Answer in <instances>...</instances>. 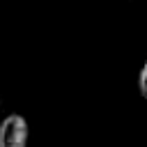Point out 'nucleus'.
I'll return each mask as SVG.
<instances>
[{"instance_id":"3","label":"nucleus","mask_w":147,"mask_h":147,"mask_svg":"<svg viewBox=\"0 0 147 147\" xmlns=\"http://www.w3.org/2000/svg\"><path fill=\"white\" fill-rule=\"evenodd\" d=\"M0 106H2V99H0Z\"/></svg>"},{"instance_id":"2","label":"nucleus","mask_w":147,"mask_h":147,"mask_svg":"<svg viewBox=\"0 0 147 147\" xmlns=\"http://www.w3.org/2000/svg\"><path fill=\"white\" fill-rule=\"evenodd\" d=\"M138 90H140V94L147 99V60H145V64H142V69H140V74H138Z\"/></svg>"},{"instance_id":"1","label":"nucleus","mask_w":147,"mask_h":147,"mask_svg":"<svg viewBox=\"0 0 147 147\" xmlns=\"http://www.w3.org/2000/svg\"><path fill=\"white\" fill-rule=\"evenodd\" d=\"M30 126L21 115H7L0 122V147H28Z\"/></svg>"}]
</instances>
